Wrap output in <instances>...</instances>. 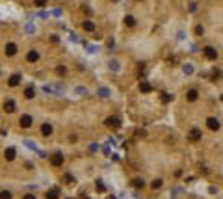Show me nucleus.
Returning a JSON list of instances; mask_svg holds the SVG:
<instances>
[{
  "label": "nucleus",
  "instance_id": "obj_22",
  "mask_svg": "<svg viewBox=\"0 0 223 199\" xmlns=\"http://www.w3.org/2000/svg\"><path fill=\"white\" fill-rule=\"evenodd\" d=\"M0 199H11V193L8 190H2V192H0Z\"/></svg>",
  "mask_w": 223,
  "mask_h": 199
},
{
  "label": "nucleus",
  "instance_id": "obj_14",
  "mask_svg": "<svg viewBox=\"0 0 223 199\" xmlns=\"http://www.w3.org/2000/svg\"><path fill=\"white\" fill-rule=\"evenodd\" d=\"M24 97H26V99H34V97H35V90H34V86H28L26 90H24Z\"/></svg>",
  "mask_w": 223,
  "mask_h": 199
},
{
  "label": "nucleus",
  "instance_id": "obj_19",
  "mask_svg": "<svg viewBox=\"0 0 223 199\" xmlns=\"http://www.w3.org/2000/svg\"><path fill=\"white\" fill-rule=\"evenodd\" d=\"M151 188H152V190H158V188H162V179H154V181L151 182Z\"/></svg>",
  "mask_w": 223,
  "mask_h": 199
},
{
  "label": "nucleus",
  "instance_id": "obj_1",
  "mask_svg": "<svg viewBox=\"0 0 223 199\" xmlns=\"http://www.w3.org/2000/svg\"><path fill=\"white\" fill-rule=\"evenodd\" d=\"M201 138H203V132H201L199 128H192L188 132V140H192V142H199Z\"/></svg>",
  "mask_w": 223,
  "mask_h": 199
},
{
  "label": "nucleus",
  "instance_id": "obj_16",
  "mask_svg": "<svg viewBox=\"0 0 223 199\" xmlns=\"http://www.w3.org/2000/svg\"><path fill=\"white\" fill-rule=\"evenodd\" d=\"M58 197H60V190H58V188L47 192V199H58Z\"/></svg>",
  "mask_w": 223,
  "mask_h": 199
},
{
  "label": "nucleus",
  "instance_id": "obj_13",
  "mask_svg": "<svg viewBox=\"0 0 223 199\" xmlns=\"http://www.w3.org/2000/svg\"><path fill=\"white\" fill-rule=\"evenodd\" d=\"M4 157H6V160H8V162H11V160L15 158V149H13V147L6 149V153H4Z\"/></svg>",
  "mask_w": 223,
  "mask_h": 199
},
{
  "label": "nucleus",
  "instance_id": "obj_2",
  "mask_svg": "<svg viewBox=\"0 0 223 199\" xmlns=\"http://www.w3.org/2000/svg\"><path fill=\"white\" fill-rule=\"evenodd\" d=\"M106 127H110V128H119L121 127V119L115 117V116H112V117L106 119Z\"/></svg>",
  "mask_w": 223,
  "mask_h": 199
},
{
  "label": "nucleus",
  "instance_id": "obj_17",
  "mask_svg": "<svg viewBox=\"0 0 223 199\" xmlns=\"http://www.w3.org/2000/svg\"><path fill=\"white\" fill-rule=\"evenodd\" d=\"M82 26H84V30H86V32H93V30H95V24L91 23V20H86Z\"/></svg>",
  "mask_w": 223,
  "mask_h": 199
},
{
  "label": "nucleus",
  "instance_id": "obj_20",
  "mask_svg": "<svg viewBox=\"0 0 223 199\" xmlns=\"http://www.w3.org/2000/svg\"><path fill=\"white\" fill-rule=\"evenodd\" d=\"M132 186H134V188H143L145 182H143V179H134V181H132Z\"/></svg>",
  "mask_w": 223,
  "mask_h": 199
},
{
  "label": "nucleus",
  "instance_id": "obj_29",
  "mask_svg": "<svg viewBox=\"0 0 223 199\" xmlns=\"http://www.w3.org/2000/svg\"><path fill=\"white\" fill-rule=\"evenodd\" d=\"M108 199H115V197H114V195H112V197H108Z\"/></svg>",
  "mask_w": 223,
  "mask_h": 199
},
{
  "label": "nucleus",
  "instance_id": "obj_15",
  "mask_svg": "<svg viewBox=\"0 0 223 199\" xmlns=\"http://www.w3.org/2000/svg\"><path fill=\"white\" fill-rule=\"evenodd\" d=\"M140 90H141L143 93H151V91H152V86H151L149 82H141V84H140Z\"/></svg>",
  "mask_w": 223,
  "mask_h": 199
},
{
  "label": "nucleus",
  "instance_id": "obj_8",
  "mask_svg": "<svg viewBox=\"0 0 223 199\" xmlns=\"http://www.w3.org/2000/svg\"><path fill=\"white\" fill-rule=\"evenodd\" d=\"M41 134H43V136H50V134H52V125H50V123L41 125Z\"/></svg>",
  "mask_w": 223,
  "mask_h": 199
},
{
  "label": "nucleus",
  "instance_id": "obj_21",
  "mask_svg": "<svg viewBox=\"0 0 223 199\" xmlns=\"http://www.w3.org/2000/svg\"><path fill=\"white\" fill-rule=\"evenodd\" d=\"M56 73H58L60 76H65V75H67V67H65V65H58V67H56Z\"/></svg>",
  "mask_w": 223,
  "mask_h": 199
},
{
  "label": "nucleus",
  "instance_id": "obj_4",
  "mask_svg": "<svg viewBox=\"0 0 223 199\" xmlns=\"http://www.w3.org/2000/svg\"><path fill=\"white\" fill-rule=\"evenodd\" d=\"M50 164H52L54 168H60V166L63 164V154H61V153H56V154H52V158H50Z\"/></svg>",
  "mask_w": 223,
  "mask_h": 199
},
{
  "label": "nucleus",
  "instance_id": "obj_12",
  "mask_svg": "<svg viewBox=\"0 0 223 199\" xmlns=\"http://www.w3.org/2000/svg\"><path fill=\"white\" fill-rule=\"evenodd\" d=\"M197 97H199V91H197V90H190V91L186 93V99H188L190 102H193V101H197Z\"/></svg>",
  "mask_w": 223,
  "mask_h": 199
},
{
  "label": "nucleus",
  "instance_id": "obj_26",
  "mask_svg": "<svg viewBox=\"0 0 223 199\" xmlns=\"http://www.w3.org/2000/svg\"><path fill=\"white\" fill-rule=\"evenodd\" d=\"M35 6H39V8L47 6V0H35Z\"/></svg>",
  "mask_w": 223,
  "mask_h": 199
},
{
  "label": "nucleus",
  "instance_id": "obj_3",
  "mask_svg": "<svg viewBox=\"0 0 223 199\" xmlns=\"http://www.w3.org/2000/svg\"><path fill=\"white\" fill-rule=\"evenodd\" d=\"M19 123H20V127H22V128H30L34 121H32V117H30L28 114H24V116H20V119H19Z\"/></svg>",
  "mask_w": 223,
  "mask_h": 199
},
{
  "label": "nucleus",
  "instance_id": "obj_5",
  "mask_svg": "<svg viewBox=\"0 0 223 199\" xmlns=\"http://www.w3.org/2000/svg\"><path fill=\"white\" fill-rule=\"evenodd\" d=\"M203 52H205V56H207L208 60H216V58H218V50H216L214 47H207Z\"/></svg>",
  "mask_w": 223,
  "mask_h": 199
},
{
  "label": "nucleus",
  "instance_id": "obj_6",
  "mask_svg": "<svg viewBox=\"0 0 223 199\" xmlns=\"http://www.w3.org/2000/svg\"><path fill=\"white\" fill-rule=\"evenodd\" d=\"M207 125H208L210 130H219V121H218L216 117H208V119H207Z\"/></svg>",
  "mask_w": 223,
  "mask_h": 199
},
{
  "label": "nucleus",
  "instance_id": "obj_23",
  "mask_svg": "<svg viewBox=\"0 0 223 199\" xmlns=\"http://www.w3.org/2000/svg\"><path fill=\"white\" fill-rule=\"evenodd\" d=\"M171 99H173V97H171L169 93H162V102H169Z\"/></svg>",
  "mask_w": 223,
  "mask_h": 199
},
{
  "label": "nucleus",
  "instance_id": "obj_11",
  "mask_svg": "<svg viewBox=\"0 0 223 199\" xmlns=\"http://www.w3.org/2000/svg\"><path fill=\"white\" fill-rule=\"evenodd\" d=\"M26 60H28L30 63H34V61H37V60H39V54H37V50H30V52L26 54Z\"/></svg>",
  "mask_w": 223,
  "mask_h": 199
},
{
  "label": "nucleus",
  "instance_id": "obj_28",
  "mask_svg": "<svg viewBox=\"0 0 223 199\" xmlns=\"http://www.w3.org/2000/svg\"><path fill=\"white\" fill-rule=\"evenodd\" d=\"M22 199H35V197H34L32 193H26V195H24V197H22Z\"/></svg>",
  "mask_w": 223,
  "mask_h": 199
},
{
  "label": "nucleus",
  "instance_id": "obj_7",
  "mask_svg": "<svg viewBox=\"0 0 223 199\" xmlns=\"http://www.w3.org/2000/svg\"><path fill=\"white\" fill-rule=\"evenodd\" d=\"M4 110L8 114H13L15 112V101H11V99H8L6 102H4Z\"/></svg>",
  "mask_w": 223,
  "mask_h": 199
},
{
  "label": "nucleus",
  "instance_id": "obj_27",
  "mask_svg": "<svg viewBox=\"0 0 223 199\" xmlns=\"http://www.w3.org/2000/svg\"><path fill=\"white\" fill-rule=\"evenodd\" d=\"M195 32H197V34H199V35H201V34H203V32H205V28H203V26H201V24H199V26H197V28H195Z\"/></svg>",
  "mask_w": 223,
  "mask_h": 199
},
{
  "label": "nucleus",
  "instance_id": "obj_18",
  "mask_svg": "<svg viewBox=\"0 0 223 199\" xmlns=\"http://www.w3.org/2000/svg\"><path fill=\"white\" fill-rule=\"evenodd\" d=\"M125 24H126V26H134V24H136V19H134L132 15H126V17H125Z\"/></svg>",
  "mask_w": 223,
  "mask_h": 199
},
{
  "label": "nucleus",
  "instance_id": "obj_10",
  "mask_svg": "<svg viewBox=\"0 0 223 199\" xmlns=\"http://www.w3.org/2000/svg\"><path fill=\"white\" fill-rule=\"evenodd\" d=\"M6 54L8 56H15L17 54V45H15V43H8V45H6Z\"/></svg>",
  "mask_w": 223,
  "mask_h": 199
},
{
  "label": "nucleus",
  "instance_id": "obj_25",
  "mask_svg": "<svg viewBox=\"0 0 223 199\" xmlns=\"http://www.w3.org/2000/svg\"><path fill=\"white\" fill-rule=\"evenodd\" d=\"M97 192H104V184H102V181H97Z\"/></svg>",
  "mask_w": 223,
  "mask_h": 199
},
{
  "label": "nucleus",
  "instance_id": "obj_9",
  "mask_svg": "<svg viewBox=\"0 0 223 199\" xmlns=\"http://www.w3.org/2000/svg\"><path fill=\"white\" fill-rule=\"evenodd\" d=\"M19 82H20V75H19V73H15V75H11V76H9V80H8V84H9L11 87H15V86H19Z\"/></svg>",
  "mask_w": 223,
  "mask_h": 199
},
{
  "label": "nucleus",
  "instance_id": "obj_24",
  "mask_svg": "<svg viewBox=\"0 0 223 199\" xmlns=\"http://www.w3.org/2000/svg\"><path fill=\"white\" fill-rule=\"evenodd\" d=\"M136 136H141V138H143V136H147V132H145L143 128H136Z\"/></svg>",
  "mask_w": 223,
  "mask_h": 199
}]
</instances>
